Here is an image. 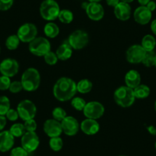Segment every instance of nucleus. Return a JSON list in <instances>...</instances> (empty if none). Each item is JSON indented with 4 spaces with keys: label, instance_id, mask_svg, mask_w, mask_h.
I'll use <instances>...</instances> for the list:
<instances>
[{
    "label": "nucleus",
    "instance_id": "f257e3e1",
    "mask_svg": "<svg viewBox=\"0 0 156 156\" xmlns=\"http://www.w3.org/2000/svg\"><path fill=\"white\" fill-rule=\"evenodd\" d=\"M76 92V83L74 80L65 76L58 79L53 88L54 96L61 102L71 100Z\"/></svg>",
    "mask_w": 156,
    "mask_h": 156
},
{
    "label": "nucleus",
    "instance_id": "f03ea898",
    "mask_svg": "<svg viewBox=\"0 0 156 156\" xmlns=\"http://www.w3.org/2000/svg\"><path fill=\"white\" fill-rule=\"evenodd\" d=\"M23 89L28 92L37 90L41 83V76L38 70L34 67H30L25 70L21 79Z\"/></svg>",
    "mask_w": 156,
    "mask_h": 156
},
{
    "label": "nucleus",
    "instance_id": "7ed1b4c3",
    "mask_svg": "<svg viewBox=\"0 0 156 156\" xmlns=\"http://www.w3.org/2000/svg\"><path fill=\"white\" fill-rule=\"evenodd\" d=\"M114 100L117 104L122 107H129L134 103L136 100L134 90L127 86L120 87L115 90Z\"/></svg>",
    "mask_w": 156,
    "mask_h": 156
},
{
    "label": "nucleus",
    "instance_id": "20e7f679",
    "mask_svg": "<svg viewBox=\"0 0 156 156\" xmlns=\"http://www.w3.org/2000/svg\"><path fill=\"white\" fill-rule=\"evenodd\" d=\"M40 15L44 20L51 21L55 20L58 18L60 13V6L58 2L55 0H44L40 6Z\"/></svg>",
    "mask_w": 156,
    "mask_h": 156
},
{
    "label": "nucleus",
    "instance_id": "39448f33",
    "mask_svg": "<svg viewBox=\"0 0 156 156\" xmlns=\"http://www.w3.org/2000/svg\"><path fill=\"white\" fill-rule=\"evenodd\" d=\"M28 49L35 56L44 57L46 54L51 51V43L45 37H37L29 43Z\"/></svg>",
    "mask_w": 156,
    "mask_h": 156
},
{
    "label": "nucleus",
    "instance_id": "423d86ee",
    "mask_svg": "<svg viewBox=\"0 0 156 156\" xmlns=\"http://www.w3.org/2000/svg\"><path fill=\"white\" fill-rule=\"evenodd\" d=\"M67 41L73 49L81 50L87 45L89 42V35L87 31L78 29L70 34Z\"/></svg>",
    "mask_w": 156,
    "mask_h": 156
},
{
    "label": "nucleus",
    "instance_id": "0eeeda50",
    "mask_svg": "<svg viewBox=\"0 0 156 156\" xmlns=\"http://www.w3.org/2000/svg\"><path fill=\"white\" fill-rule=\"evenodd\" d=\"M17 112L19 117L24 121L34 119L37 113V107L32 101L29 100H24L19 103L17 106Z\"/></svg>",
    "mask_w": 156,
    "mask_h": 156
},
{
    "label": "nucleus",
    "instance_id": "6e6552de",
    "mask_svg": "<svg viewBox=\"0 0 156 156\" xmlns=\"http://www.w3.org/2000/svg\"><path fill=\"white\" fill-rule=\"evenodd\" d=\"M37 29L32 23H25L20 26L17 32L19 40L24 43H30L37 37Z\"/></svg>",
    "mask_w": 156,
    "mask_h": 156
},
{
    "label": "nucleus",
    "instance_id": "1a4fd4ad",
    "mask_svg": "<svg viewBox=\"0 0 156 156\" xmlns=\"http://www.w3.org/2000/svg\"><path fill=\"white\" fill-rule=\"evenodd\" d=\"M105 112V108L97 101H90L87 103L83 112L87 119H98L101 118Z\"/></svg>",
    "mask_w": 156,
    "mask_h": 156
},
{
    "label": "nucleus",
    "instance_id": "9d476101",
    "mask_svg": "<svg viewBox=\"0 0 156 156\" xmlns=\"http://www.w3.org/2000/svg\"><path fill=\"white\" fill-rule=\"evenodd\" d=\"M21 144L24 149L26 150L28 153H31L37 149L40 144V140L35 132H25V134L22 136Z\"/></svg>",
    "mask_w": 156,
    "mask_h": 156
},
{
    "label": "nucleus",
    "instance_id": "9b49d317",
    "mask_svg": "<svg viewBox=\"0 0 156 156\" xmlns=\"http://www.w3.org/2000/svg\"><path fill=\"white\" fill-rule=\"evenodd\" d=\"M146 51L144 50L142 45L134 44L128 48L126 53V60L130 64H139L142 63Z\"/></svg>",
    "mask_w": 156,
    "mask_h": 156
},
{
    "label": "nucleus",
    "instance_id": "f8f14e48",
    "mask_svg": "<svg viewBox=\"0 0 156 156\" xmlns=\"http://www.w3.org/2000/svg\"><path fill=\"white\" fill-rule=\"evenodd\" d=\"M19 64L13 58H5L0 63V73L3 76L12 77L19 72Z\"/></svg>",
    "mask_w": 156,
    "mask_h": 156
},
{
    "label": "nucleus",
    "instance_id": "ddd939ff",
    "mask_svg": "<svg viewBox=\"0 0 156 156\" xmlns=\"http://www.w3.org/2000/svg\"><path fill=\"white\" fill-rule=\"evenodd\" d=\"M63 133L67 136H73L77 134L80 129V124L74 117L67 115L61 122Z\"/></svg>",
    "mask_w": 156,
    "mask_h": 156
},
{
    "label": "nucleus",
    "instance_id": "4468645a",
    "mask_svg": "<svg viewBox=\"0 0 156 156\" xmlns=\"http://www.w3.org/2000/svg\"><path fill=\"white\" fill-rule=\"evenodd\" d=\"M43 129L45 134L50 138L58 137L63 133L61 122L54 119H49L46 120L44 123Z\"/></svg>",
    "mask_w": 156,
    "mask_h": 156
},
{
    "label": "nucleus",
    "instance_id": "2eb2a0df",
    "mask_svg": "<svg viewBox=\"0 0 156 156\" xmlns=\"http://www.w3.org/2000/svg\"><path fill=\"white\" fill-rule=\"evenodd\" d=\"M88 18L93 21H100L104 16V9L99 2H89L86 9Z\"/></svg>",
    "mask_w": 156,
    "mask_h": 156
},
{
    "label": "nucleus",
    "instance_id": "dca6fc26",
    "mask_svg": "<svg viewBox=\"0 0 156 156\" xmlns=\"http://www.w3.org/2000/svg\"><path fill=\"white\" fill-rule=\"evenodd\" d=\"M151 12L143 5L138 7L134 12V19L139 25H147L151 21Z\"/></svg>",
    "mask_w": 156,
    "mask_h": 156
},
{
    "label": "nucleus",
    "instance_id": "f3484780",
    "mask_svg": "<svg viewBox=\"0 0 156 156\" xmlns=\"http://www.w3.org/2000/svg\"><path fill=\"white\" fill-rule=\"evenodd\" d=\"M15 143V137L9 131H2L0 133V151L6 152L12 148Z\"/></svg>",
    "mask_w": 156,
    "mask_h": 156
},
{
    "label": "nucleus",
    "instance_id": "a211bd4d",
    "mask_svg": "<svg viewBox=\"0 0 156 156\" xmlns=\"http://www.w3.org/2000/svg\"><path fill=\"white\" fill-rule=\"evenodd\" d=\"M132 9L129 3L119 2V3L114 7V14L115 17L121 21H127L131 17Z\"/></svg>",
    "mask_w": 156,
    "mask_h": 156
},
{
    "label": "nucleus",
    "instance_id": "6ab92c4d",
    "mask_svg": "<svg viewBox=\"0 0 156 156\" xmlns=\"http://www.w3.org/2000/svg\"><path fill=\"white\" fill-rule=\"evenodd\" d=\"M82 132L88 136H94L100 130V124L96 119H87L82 121L80 126Z\"/></svg>",
    "mask_w": 156,
    "mask_h": 156
},
{
    "label": "nucleus",
    "instance_id": "aec40b11",
    "mask_svg": "<svg viewBox=\"0 0 156 156\" xmlns=\"http://www.w3.org/2000/svg\"><path fill=\"white\" fill-rule=\"evenodd\" d=\"M125 83L127 87L135 89L141 83L140 73L136 70H130L125 76Z\"/></svg>",
    "mask_w": 156,
    "mask_h": 156
},
{
    "label": "nucleus",
    "instance_id": "412c9836",
    "mask_svg": "<svg viewBox=\"0 0 156 156\" xmlns=\"http://www.w3.org/2000/svg\"><path fill=\"white\" fill-rule=\"evenodd\" d=\"M73 54V48L68 41H65L58 48L56 51V55L58 59L61 61H67L69 58H71Z\"/></svg>",
    "mask_w": 156,
    "mask_h": 156
},
{
    "label": "nucleus",
    "instance_id": "4be33fe9",
    "mask_svg": "<svg viewBox=\"0 0 156 156\" xmlns=\"http://www.w3.org/2000/svg\"><path fill=\"white\" fill-rule=\"evenodd\" d=\"M141 45L146 52L154 51L156 46V39L151 34H146L142 37Z\"/></svg>",
    "mask_w": 156,
    "mask_h": 156
},
{
    "label": "nucleus",
    "instance_id": "5701e85b",
    "mask_svg": "<svg viewBox=\"0 0 156 156\" xmlns=\"http://www.w3.org/2000/svg\"><path fill=\"white\" fill-rule=\"evenodd\" d=\"M44 34H45L48 37L54 38V37H56L59 34L60 29L56 24L54 23V22H50L44 25Z\"/></svg>",
    "mask_w": 156,
    "mask_h": 156
},
{
    "label": "nucleus",
    "instance_id": "b1692460",
    "mask_svg": "<svg viewBox=\"0 0 156 156\" xmlns=\"http://www.w3.org/2000/svg\"><path fill=\"white\" fill-rule=\"evenodd\" d=\"M93 88V83L88 79H83L76 83V91L80 94H87L91 91Z\"/></svg>",
    "mask_w": 156,
    "mask_h": 156
},
{
    "label": "nucleus",
    "instance_id": "393cba45",
    "mask_svg": "<svg viewBox=\"0 0 156 156\" xmlns=\"http://www.w3.org/2000/svg\"><path fill=\"white\" fill-rule=\"evenodd\" d=\"M134 90V94L136 99H145L149 96L150 88L145 84H140L136 87Z\"/></svg>",
    "mask_w": 156,
    "mask_h": 156
},
{
    "label": "nucleus",
    "instance_id": "a878e982",
    "mask_svg": "<svg viewBox=\"0 0 156 156\" xmlns=\"http://www.w3.org/2000/svg\"><path fill=\"white\" fill-rule=\"evenodd\" d=\"M20 41L17 34H12L7 37L5 41V46L10 51L16 50L19 47Z\"/></svg>",
    "mask_w": 156,
    "mask_h": 156
},
{
    "label": "nucleus",
    "instance_id": "bb28decb",
    "mask_svg": "<svg viewBox=\"0 0 156 156\" xmlns=\"http://www.w3.org/2000/svg\"><path fill=\"white\" fill-rule=\"evenodd\" d=\"M156 61V53L154 51H147L142 60V63L147 67H151L153 66H155Z\"/></svg>",
    "mask_w": 156,
    "mask_h": 156
},
{
    "label": "nucleus",
    "instance_id": "cd10ccee",
    "mask_svg": "<svg viewBox=\"0 0 156 156\" xmlns=\"http://www.w3.org/2000/svg\"><path fill=\"white\" fill-rule=\"evenodd\" d=\"M58 19L64 24H70L73 20V14L68 9H62L58 15Z\"/></svg>",
    "mask_w": 156,
    "mask_h": 156
},
{
    "label": "nucleus",
    "instance_id": "c85d7f7f",
    "mask_svg": "<svg viewBox=\"0 0 156 156\" xmlns=\"http://www.w3.org/2000/svg\"><path fill=\"white\" fill-rule=\"evenodd\" d=\"M9 131L11 133L14 137H22L24 134L25 133L26 130H25V126L24 124L22 123H15L11 126L10 129Z\"/></svg>",
    "mask_w": 156,
    "mask_h": 156
},
{
    "label": "nucleus",
    "instance_id": "c756f323",
    "mask_svg": "<svg viewBox=\"0 0 156 156\" xmlns=\"http://www.w3.org/2000/svg\"><path fill=\"white\" fill-rule=\"evenodd\" d=\"M10 109V100L5 96L0 97V115H5Z\"/></svg>",
    "mask_w": 156,
    "mask_h": 156
},
{
    "label": "nucleus",
    "instance_id": "7c9ffc66",
    "mask_svg": "<svg viewBox=\"0 0 156 156\" xmlns=\"http://www.w3.org/2000/svg\"><path fill=\"white\" fill-rule=\"evenodd\" d=\"M49 145L50 148H51L53 151H59L61 150L64 145V142H63L62 139L60 136L58 137H53L51 138L50 141H49Z\"/></svg>",
    "mask_w": 156,
    "mask_h": 156
},
{
    "label": "nucleus",
    "instance_id": "2f4dec72",
    "mask_svg": "<svg viewBox=\"0 0 156 156\" xmlns=\"http://www.w3.org/2000/svg\"><path fill=\"white\" fill-rule=\"evenodd\" d=\"M87 103L81 97H73L71 99V106L77 111H83Z\"/></svg>",
    "mask_w": 156,
    "mask_h": 156
},
{
    "label": "nucleus",
    "instance_id": "473e14b6",
    "mask_svg": "<svg viewBox=\"0 0 156 156\" xmlns=\"http://www.w3.org/2000/svg\"><path fill=\"white\" fill-rule=\"evenodd\" d=\"M52 116L54 119L61 122L67 116V112L63 108L56 107L52 111Z\"/></svg>",
    "mask_w": 156,
    "mask_h": 156
},
{
    "label": "nucleus",
    "instance_id": "72a5a7b5",
    "mask_svg": "<svg viewBox=\"0 0 156 156\" xmlns=\"http://www.w3.org/2000/svg\"><path fill=\"white\" fill-rule=\"evenodd\" d=\"M44 61L46 64H49V65H55L57 64L58 59V56H57L56 53H54L52 51H49L48 53L46 54L44 56Z\"/></svg>",
    "mask_w": 156,
    "mask_h": 156
},
{
    "label": "nucleus",
    "instance_id": "f704fd0d",
    "mask_svg": "<svg viewBox=\"0 0 156 156\" xmlns=\"http://www.w3.org/2000/svg\"><path fill=\"white\" fill-rule=\"evenodd\" d=\"M11 83L10 77L2 75L0 76V90H7L9 89Z\"/></svg>",
    "mask_w": 156,
    "mask_h": 156
},
{
    "label": "nucleus",
    "instance_id": "c9c22d12",
    "mask_svg": "<svg viewBox=\"0 0 156 156\" xmlns=\"http://www.w3.org/2000/svg\"><path fill=\"white\" fill-rule=\"evenodd\" d=\"M9 91L12 94H17V93L21 92L23 90L22 82L21 81H13L12 82L9 87Z\"/></svg>",
    "mask_w": 156,
    "mask_h": 156
},
{
    "label": "nucleus",
    "instance_id": "e433bc0d",
    "mask_svg": "<svg viewBox=\"0 0 156 156\" xmlns=\"http://www.w3.org/2000/svg\"><path fill=\"white\" fill-rule=\"evenodd\" d=\"M24 126L26 132H35V130L37 129V122L34 119L25 121Z\"/></svg>",
    "mask_w": 156,
    "mask_h": 156
},
{
    "label": "nucleus",
    "instance_id": "4c0bfd02",
    "mask_svg": "<svg viewBox=\"0 0 156 156\" xmlns=\"http://www.w3.org/2000/svg\"><path fill=\"white\" fill-rule=\"evenodd\" d=\"M10 156H28V152L22 146L16 147L11 150Z\"/></svg>",
    "mask_w": 156,
    "mask_h": 156
},
{
    "label": "nucleus",
    "instance_id": "58836bf2",
    "mask_svg": "<svg viewBox=\"0 0 156 156\" xmlns=\"http://www.w3.org/2000/svg\"><path fill=\"white\" fill-rule=\"evenodd\" d=\"M5 117H6V119H9V121L14 122V121H16L19 119V115L17 110L10 108V109H9L8 112H7V113L5 114Z\"/></svg>",
    "mask_w": 156,
    "mask_h": 156
},
{
    "label": "nucleus",
    "instance_id": "ea45409f",
    "mask_svg": "<svg viewBox=\"0 0 156 156\" xmlns=\"http://www.w3.org/2000/svg\"><path fill=\"white\" fill-rule=\"evenodd\" d=\"M14 0H0V11H7L13 5Z\"/></svg>",
    "mask_w": 156,
    "mask_h": 156
},
{
    "label": "nucleus",
    "instance_id": "a19ab883",
    "mask_svg": "<svg viewBox=\"0 0 156 156\" xmlns=\"http://www.w3.org/2000/svg\"><path fill=\"white\" fill-rule=\"evenodd\" d=\"M7 119L5 115H0V131H2L6 126Z\"/></svg>",
    "mask_w": 156,
    "mask_h": 156
},
{
    "label": "nucleus",
    "instance_id": "79ce46f5",
    "mask_svg": "<svg viewBox=\"0 0 156 156\" xmlns=\"http://www.w3.org/2000/svg\"><path fill=\"white\" fill-rule=\"evenodd\" d=\"M106 4H107L109 6H112V7H115L119 3V0H106Z\"/></svg>",
    "mask_w": 156,
    "mask_h": 156
},
{
    "label": "nucleus",
    "instance_id": "37998d69",
    "mask_svg": "<svg viewBox=\"0 0 156 156\" xmlns=\"http://www.w3.org/2000/svg\"><path fill=\"white\" fill-rule=\"evenodd\" d=\"M145 6H146L151 12L156 9V3L154 2H153V1H150Z\"/></svg>",
    "mask_w": 156,
    "mask_h": 156
},
{
    "label": "nucleus",
    "instance_id": "c03bdc74",
    "mask_svg": "<svg viewBox=\"0 0 156 156\" xmlns=\"http://www.w3.org/2000/svg\"><path fill=\"white\" fill-rule=\"evenodd\" d=\"M147 130L148 131V133H150L152 136H156V128L153 126H148L146 127Z\"/></svg>",
    "mask_w": 156,
    "mask_h": 156
},
{
    "label": "nucleus",
    "instance_id": "a18cd8bd",
    "mask_svg": "<svg viewBox=\"0 0 156 156\" xmlns=\"http://www.w3.org/2000/svg\"><path fill=\"white\" fill-rule=\"evenodd\" d=\"M151 30L153 32V34L156 35V19L152 21L151 24Z\"/></svg>",
    "mask_w": 156,
    "mask_h": 156
},
{
    "label": "nucleus",
    "instance_id": "49530a36",
    "mask_svg": "<svg viewBox=\"0 0 156 156\" xmlns=\"http://www.w3.org/2000/svg\"><path fill=\"white\" fill-rule=\"evenodd\" d=\"M150 1H151V0H138L139 3L141 5H143V6H145Z\"/></svg>",
    "mask_w": 156,
    "mask_h": 156
},
{
    "label": "nucleus",
    "instance_id": "de8ad7c7",
    "mask_svg": "<svg viewBox=\"0 0 156 156\" xmlns=\"http://www.w3.org/2000/svg\"><path fill=\"white\" fill-rule=\"evenodd\" d=\"M88 4H89V2H83V3H82V8H83V9L86 10V9H87V7Z\"/></svg>",
    "mask_w": 156,
    "mask_h": 156
},
{
    "label": "nucleus",
    "instance_id": "09e8293b",
    "mask_svg": "<svg viewBox=\"0 0 156 156\" xmlns=\"http://www.w3.org/2000/svg\"><path fill=\"white\" fill-rule=\"evenodd\" d=\"M120 2H126V3H130V2H133L134 0H119Z\"/></svg>",
    "mask_w": 156,
    "mask_h": 156
},
{
    "label": "nucleus",
    "instance_id": "8fccbe9b",
    "mask_svg": "<svg viewBox=\"0 0 156 156\" xmlns=\"http://www.w3.org/2000/svg\"><path fill=\"white\" fill-rule=\"evenodd\" d=\"M90 2H100L101 0H88Z\"/></svg>",
    "mask_w": 156,
    "mask_h": 156
},
{
    "label": "nucleus",
    "instance_id": "3c124183",
    "mask_svg": "<svg viewBox=\"0 0 156 156\" xmlns=\"http://www.w3.org/2000/svg\"><path fill=\"white\" fill-rule=\"evenodd\" d=\"M154 110L156 111V100H155V102H154Z\"/></svg>",
    "mask_w": 156,
    "mask_h": 156
},
{
    "label": "nucleus",
    "instance_id": "603ef678",
    "mask_svg": "<svg viewBox=\"0 0 156 156\" xmlns=\"http://www.w3.org/2000/svg\"><path fill=\"white\" fill-rule=\"evenodd\" d=\"M154 147H155V149H156V142H155V144H154Z\"/></svg>",
    "mask_w": 156,
    "mask_h": 156
},
{
    "label": "nucleus",
    "instance_id": "864d4df0",
    "mask_svg": "<svg viewBox=\"0 0 156 156\" xmlns=\"http://www.w3.org/2000/svg\"><path fill=\"white\" fill-rule=\"evenodd\" d=\"M119 156H127V155H119Z\"/></svg>",
    "mask_w": 156,
    "mask_h": 156
},
{
    "label": "nucleus",
    "instance_id": "5fc2aeb1",
    "mask_svg": "<svg viewBox=\"0 0 156 156\" xmlns=\"http://www.w3.org/2000/svg\"><path fill=\"white\" fill-rule=\"evenodd\" d=\"M0 52H1V48H0Z\"/></svg>",
    "mask_w": 156,
    "mask_h": 156
},
{
    "label": "nucleus",
    "instance_id": "6e6d98bb",
    "mask_svg": "<svg viewBox=\"0 0 156 156\" xmlns=\"http://www.w3.org/2000/svg\"><path fill=\"white\" fill-rule=\"evenodd\" d=\"M155 67H156V61H155Z\"/></svg>",
    "mask_w": 156,
    "mask_h": 156
}]
</instances>
